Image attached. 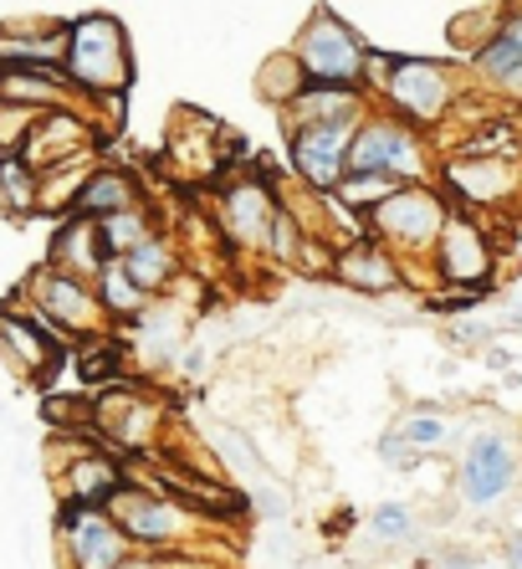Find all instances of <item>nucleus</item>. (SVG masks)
Wrapping results in <instances>:
<instances>
[{
	"label": "nucleus",
	"mask_w": 522,
	"mask_h": 569,
	"mask_svg": "<svg viewBox=\"0 0 522 569\" xmlns=\"http://www.w3.org/2000/svg\"><path fill=\"white\" fill-rule=\"evenodd\" d=\"M67 82L78 93L108 98L123 103L133 82V57H129V31L118 27L113 16H82L67 27V62H62Z\"/></svg>",
	"instance_id": "nucleus-3"
},
{
	"label": "nucleus",
	"mask_w": 522,
	"mask_h": 569,
	"mask_svg": "<svg viewBox=\"0 0 522 569\" xmlns=\"http://www.w3.org/2000/svg\"><path fill=\"white\" fill-rule=\"evenodd\" d=\"M52 267H62V272H72V278H88V282L98 278V272L108 267V247H103L98 221L72 216V221L52 237Z\"/></svg>",
	"instance_id": "nucleus-23"
},
{
	"label": "nucleus",
	"mask_w": 522,
	"mask_h": 569,
	"mask_svg": "<svg viewBox=\"0 0 522 569\" xmlns=\"http://www.w3.org/2000/svg\"><path fill=\"white\" fill-rule=\"evenodd\" d=\"M328 282H339L349 292H364V298H390V292L410 288V267L384 247L379 237H353L343 247H333V272Z\"/></svg>",
	"instance_id": "nucleus-16"
},
{
	"label": "nucleus",
	"mask_w": 522,
	"mask_h": 569,
	"mask_svg": "<svg viewBox=\"0 0 522 569\" xmlns=\"http://www.w3.org/2000/svg\"><path fill=\"white\" fill-rule=\"evenodd\" d=\"M98 133H92L88 119H78L72 108H47L37 123H31L27 144H21V159L37 164V170H57V164H72V159L92 154Z\"/></svg>",
	"instance_id": "nucleus-18"
},
{
	"label": "nucleus",
	"mask_w": 522,
	"mask_h": 569,
	"mask_svg": "<svg viewBox=\"0 0 522 569\" xmlns=\"http://www.w3.org/2000/svg\"><path fill=\"white\" fill-rule=\"evenodd\" d=\"M364 119H333V123H298L288 129V174L292 186L333 196L349 174V149Z\"/></svg>",
	"instance_id": "nucleus-9"
},
{
	"label": "nucleus",
	"mask_w": 522,
	"mask_h": 569,
	"mask_svg": "<svg viewBox=\"0 0 522 569\" xmlns=\"http://www.w3.org/2000/svg\"><path fill=\"white\" fill-rule=\"evenodd\" d=\"M123 267H129L133 282H139L149 298H164V292L184 278V247L170 237V231H154V237L139 241V247L123 257Z\"/></svg>",
	"instance_id": "nucleus-21"
},
{
	"label": "nucleus",
	"mask_w": 522,
	"mask_h": 569,
	"mask_svg": "<svg viewBox=\"0 0 522 569\" xmlns=\"http://www.w3.org/2000/svg\"><path fill=\"white\" fill-rule=\"evenodd\" d=\"M394 431H400L410 447L435 451V447H445V437H451V421H445V416H435V411H410L405 421L394 426Z\"/></svg>",
	"instance_id": "nucleus-34"
},
{
	"label": "nucleus",
	"mask_w": 522,
	"mask_h": 569,
	"mask_svg": "<svg viewBox=\"0 0 522 569\" xmlns=\"http://www.w3.org/2000/svg\"><path fill=\"white\" fill-rule=\"evenodd\" d=\"M164 421H170V411H164L149 390H139V385L113 380L103 396L92 400V426H98L113 447L133 451V457H154L159 437H164Z\"/></svg>",
	"instance_id": "nucleus-13"
},
{
	"label": "nucleus",
	"mask_w": 522,
	"mask_h": 569,
	"mask_svg": "<svg viewBox=\"0 0 522 569\" xmlns=\"http://www.w3.org/2000/svg\"><path fill=\"white\" fill-rule=\"evenodd\" d=\"M435 186L461 211H492V206H508L522 196V164L512 154H451L441 159Z\"/></svg>",
	"instance_id": "nucleus-12"
},
{
	"label": "nucleus",
	"mask_w": 522,
	"mask_h": 569,
	"mask_svg": "<svg viewBox=\"0 0 522 569\" xmlns=\"http://www.w3.org/2000/svg\"><path fill=\"white\" fill-rule=\"evenodd\" d=\"M394 186L400 180H390V174H343V186H339V200L349 206V211L369 216L384 196H394Z\"/></svg>",
	"instance_id": "nucleus-33"
},
{
	"label": "nucleus",
	"mask_w": 522,
	"mask_h": 569,
	"mask_svg": "<svg viewBox=\"0 0 522 569\" xmlns=\"http://www.w3.org/2000/svg\"><path fill=\"white\" fill-rule=\"evenodd\" d=\"M0 57L11 67H62L67 62V27L27 31V37H0Z\"/></svg>",
	"instance_id": "nucleus-28"
},
{
	"label": "nucleus",
	"mask_w": 522,
	"mask_h": 569,
	"mask_svg": "<svg viewBox=\"0 0 522 569\" xmlns=\"http://www.w3.org/2000/svg\"><path fill=\"white\" fill-rule=\"evenodd\" d=\"M466 72H471V88H476V93L522 103V6H512L502 31L471 57Z\"/></svg>",
	"instance_id": "nucleus-17"
},
{
	"label": "nucleus",
	"mask_w": 522,
	"mask_h": 569,
	"mask_svg": "<svg viewBox=\"0 0 522 569\" xmlns=\"http://www.w3.org/2000/svg\"><path fill=\"white\" fill-rule=\"evenodd\" d=\"M133 206H149L144 186L133 180V170H118V164H98L88 174L82 196L72 200V216H88V221H108L118 211H133Z\"/></svg>",
	"instance_id": "nucleus-20"
},
{
	"label": "nucleus",
	"mask_w": 522,
	"mask_h": 569,
	"mask_svg": "<svg viewBox=\"0 0 522 569\" xmlns=\"http://www.w3.org/2000/svg\"><path fill=\"white\" fill-rule=\"evenodd\" d=\"M492 282H496L492 231L476 221V211L451 206L441 237H435V252H431V288H441L445 298H466V303H476V298L492 292Z\"/></svg>",
	"instance_id": "nucleus-5"
},
{
	"label": "nucleus",
	"mask_w": 522,
	"mask_h": 569,
	"mask_svg": "<svg viewBox=\"0 0 522 569\" xmlns=\"http://www.w3.org/2000/svg\"><path fill=\"white\" fill-rule=\"evenodd\" d=\"M92 288H98V298H103V313L113 318V323H139V318L149 313V298L139 282H133V272L123 267V257H108V267L92 278Z\"/></svg>",
	"instance_id": "nucleus-26"
},
{
	"label": "nucleus",
	"mask_w": 522,
	"mask_h": 569,
	"mask_svg": "<svg viewBox=\"0 0 522 569\" xmlns=\"http://www.w3.org/2000/svg\"><path fill=\"white\" fill-rule=\"evenodd\" d=\"M0 206H6L11 216L41 211V170L37 164H27L21 154L0 159Z\"/></svg>",
	"instance_id": "nucleus-29"
},
{
	"label": "nucleus",
	"mask_w": 522,
	"mask_h": 569,
	"mask_svg": "<svg viewBox=\"0 0 522 569\" xmlns=\"http://www.w3.org/2000/svg\"><path fill=\"white\" fill-rule=\"evenodd\" d=\"M512 323H522V303H518V308H512Z\"/></svg>",
	"instance_id": "nucleus-39"
},
{
	"label": "nucleus",
	"mask_w": 522,
	"mask_h": 569,
	"mask_svg": "<svg viewBox=\"0 0 522 569\" xmlns=\"http://www.w3.org/2000/svg\"><path fill=\"white\" fill-rule=\"evenodd\" d=\"M123 488H129V467L108 451H78L62 477V498L82 508H108Z\"/></svg>",
	"instance_id": "nucleus-19"
},
{
	"label": "nucleus",
	"mask_w": 522,
	"mask_h": 569,
	"mask_svg": "<svg viewBox=\"0 0 522 569\" xmlns=\"http://www.w3.org/2000/svg\"><path fill=\"white\" fill-rule=\"evenodd\" d=\"M0 345H6V355L16 359V370H27V375H47L57 359H62L57 333H47L37 318L0 313Z\"/></svg>",
	"instance_id": "nucleus-24"
},
{
	"label": "nucleus",
	"mask_w": 522,
	"mask_h": 569,
	"mask_svg": "<svg viewBox=\"0 0 522 569\" xmlns=\"http://www.w3.org/2000/svg\"><path fill=\"white\" fill-rule=\"evenodd\" d=\"M374 113V98L359 93V88H323L313 82L308 93L292 108H282V129H298V123H333V119H369Z\"/></svg>",
	"instance_id": "nucleus-22"
},
{
	"label": "nucleus",
	"mask_w": 522,
	"mask_h": 569,
	"mask_svg": "<svg viewBox=\"0 0 522 569\" xmlns=\"http://www.w3.org/2000/svg\"><path fill=\"white\" fill-rule=\"evenodd\" d=\"M108 513L118 518V529L129 533L133 549H144V555H174L184 543H195V533L205 529V513L195 503H184L174 492L139 488V482L118 492Z\"/></svg>",
	"instance_id": "nucleus-6"
},
{
	"label": "nucleus",
	"mask_w": 522,
	"mask_h": 569,
	"mask_svg": "<svg viewBox=\"0 0 522 569\" xmlns=\"http://www.w3.org/2000/svg\"><path fill=\"white\" fill-rule=\"evenodd\" d=\"M420 457H425V451L410 447V441L400 437V431H384V437H379V462L390 467V472H415Z\"/></svg>",
	"instance_id": "nucleus-35"
},
{
	"label": "nucleus",
	"mask_w": 522,
	"mask_h": 569,
	"mask_svg": "<svg viewBox=\"0 0 522 569\" xmlns=\"http://www.w3.org/2000/svg\"><path fill=\"white\" fill-rule=\"evenodd\" d=\"M31 318H37L47 333H67V339H92V333L108 323L103 313V298L92 288L88 278H72L62 267H41L37 278H31Z\"/></svg>",
	"instance_id": "nucleus-10"
},
{
	"label": "nucleus",
	"mask_w": 522,
	"mask_h": 569,
	"mask_svg": "<svg viewBox=\"0 0 522 569\" xmlns=\"http://www.w3.org/2000/svg\"><path fill=\"white\" fill-rule=\"evenodd\" d=\"M445 216H451V196L435 180H405V186H394V196H384L364 216V226H369V237H379L410 267V278L431 288V252H435V237H441Z\"/></svg>",
	"instance_id": "nucleus-2"
},
{
	"label": "nucleus",
	"mask_w": 522,
	"mask_h": 569,
	"mask_svg": "<svg viewBox=\"0 0 522 569\" xmlns=\"http://www.w3.org/2000/svg\"><path fill=\"white\" fill-rule=\"evenodd\" d=\"M62 549L72 559V569H118L129 555H139L108 508H82V503L62 508Z\"/></svg>",
	"instance_id": "nucleus-15"
},
{
	"label": "nucleus",
	"mask_w": 522,
	"mask_h": 569,
	"mask_svg": "<svg viewBox=\"0 0 522 569\" xmlns=\"http://www.w3.org/2000/svg\"><path fill=\"white\" fill-rule=\"evenodd\" d=\"M292 52L302 57L308 78L323 82V88H359V93H369V57H374V47L339 11L318 6L302 21L298 37H292Z\"/></svg>",
	"instance_id": "nucleus-7"
},
{
	"label": "nucleus",
	"mask_w": 522,
	"mask_h": 569,
	"mask_svg": "<svg viewBox=\"0 0 522 569\" xmlns=\"http://www.w3.org/2000/svg\"><path fill=\"white\" fill-rule=\"evenodd\" d=\"M518 467H522L518 462V441H512L508 431H496V426L476 431V437L466 441V451H461V462H456L461 503H466L471 513L496 508L512 492V482H518Z\"/></svg>",
	"instance_id": "nucleus-11"
},
{
	"label": "nucleus",
	"mask_w": 522,
	"mask_h": 569,
	"mask_svg": "<svg viewBox=\"0 0 522 569\" xmlns=\"http://www.w3.org/2000/svg\"><path fill=\"white\" fill-rule=\"evenodd\" d=\"M466 98H471V72L441 62V57H390V72L374 88V108H384V113L415 123L425 133L456 119V108Z\"/></svg>",
	"instance_id": "nucleus-1"
},
{
	"label": "nucleus",
	"mask_w": 522,
	"mask_h": 569,
	"mask_svg": "<svg viewBox=\"0 0 522 569\" xmlns=\"http://www.w3.org/2000/svg\"><path fill=\"white\" fill-rule=\"evenodd\" d=\"M282 206V190L272 180H261L251 164L241 170H225L210 190V221L221 226L225 247L235 257H261V241H267V226H272V211Z\"/></svg>",
	"instance_id": "nucleus-8"
},
{
	"label": "nucleus",
	"mask_w": 522,
	"mask_h": 569,
	"mask_svg": "<svg viewBox=\"0 0 522 569\" xmlns=\"http://www.w3.org/2000/svg\"><path fill=\"white\" fill-rule=\"evenodd\" d=\"M67 88H72V82L57 78V67H6V72H0V98L27 103V108H37V113L62 108Z\"/></svg>",
	"instance_id": "nucleus-27"
},
{
	"label": "nucleus",
	"mask_w": 522,
	"mask_h": 569,
	"mask_svg": "<svg viewBox=\"0 0 522 569\" xmlns=\"http://www.w3.org/2000/svg\"><path fill=\"white\" fill-rule=\"evenodd\" d=\"M502 565H508V569H522V533H512V539L502 543Z\"/></svg>",
	"instance_id": "nucleus-37"
},
{
	"label": "nucleus",
	"mask_w": 522,
	"mask_h": 569,
	"mask_svg": "<svg viewBox=\"0 0 522 569\" xmlns=\"http://www.w3.org/2000/svg\"><path fill=\"white\" fill-rule=\"evenodd\" d=\"M118 569H170V559H164V555H144V549H139V555H129Z\"/></svg>",
	"instance_id": "nucleus-36"
},
{
	"label": "nucleus",
	"mask_w": 522,
	"mask_h": 569,
	"mask_svg": "<svg viewBox=\"0 0 522 569\" xmlns=\"http://www.w3.org/2000/svg\"><path fill=\"white\" fill-rule=\"evenodd\" d=\"M164 164H170L174 180L184 186H215L231 159H225V129L210 113L195 108H174L170 133H164Z\"/></svg>",
	"instance_id": "nucleus-14"
},
{
	"label": "nucleus",
	"mask_w": 522,
	"mask_h": 569,
	"mask_svg": "<svg viewBox=\"0 0 522 569\" xmlns=\"http://www.w3.org/2000/svg\"><path fill=\"white\" fill-rule=\"evenodd\" d=\"M420 533L415 523V508L410 503H379L374 513H369V539L374 543H410Z\"/></svg>",
	"instance_id": "nucleus-32"
},
{
	"label": "nucleus",
	"mask_w": 522,
	"mask_h": 569,
	"mask_svg": "<svg viewBox=\"0 0 522 569\" xmlns=\"http://www.w3.org/2000/svg\"><path fill=\"white\" fill-rule=\"evenodd\" d=\"M251 88H257V98L267 108H292L308 88H313V78H308V67H302V57L292 52V47H282V52H267L257 67V78H251Z\"/></svg>",
	"instance_id": "nucleus-25"
},
{
	"label": "nucleus",
	"mask_w": 522,
	"mask_h": 569,
	"mask_svg": "<svg viewBox=\"0 0 522 569\" xmlns=\"http://www.w3.org/2000/svg\"><path fill=\"white\" fill-rule=\"evenodd\" d=\"M502 21H508V11H486V6H471V11H461V16H451V27H445V41L456 47L461 57H476L486 47V41L502 31Z\"/></svg>",
	"instance_id": "nucleus-31"
},
{
	"label": "nucleus",
	"mask_w": 522,
	"mask_h": 569,
	"mask_svg": "<svg viewBox=\"0 0 522 569\" xmlns=\"http://www.w3.org/2000/svg\"><path fill=\"white\" fill-rule=\"evenodd\" d=\"M98 231H103L108 257H129L139 241H149L159 231V216H154V206H133V211H118L108 221H98Z\"/></svg>",
	"instance_id": "nucleus-30"
},
{
	"label": "nucleus",
	"mask_w": 522,
	"mask_h": 569,
	"mask_svg": "<svg viewBox=\"0 0 522 569\" xmlns=\"http://www.w3.org/2000/svg\"><path fill=\"white\" fill-rule=\"evenodd\" d=\"M205 370V349H190V355H184V375H200Z\"/></svg>",
	"instance_id": "nucleus-38"
},
{
	"label": "nucleus",
	"mask_w": 522,
	"mask_h": 569,
	"mask_svg": "<svg viewBox=\"0 0 522 569\" xmlns=\"http://www.w3.org/2000/svg\"><path fill=\"white\" fill-rule=\"evenodd\" d=\"M349 174H390V180H435L441 174V154H435L431 133L415 123L394 119L384 108H374L349 149Z\"/></svg>",
	"instance_id": "nucleus-4"
}]
</instances>
